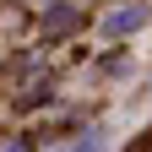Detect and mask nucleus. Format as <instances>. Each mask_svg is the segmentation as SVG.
<instances>
[{
    "instance_id": "3",
    "label": "nucleus",
    "mask_w": 152,
    "mask_h": 152,
    "mask_svg": "<svg viewBox=\"0 0 152 152\" xmlns=\"http://www.w3.org/2000/svg\"><path fill=\"white\" fill-rule=\"evenodd\" d=\"M71 27H76V11H65V6H60V11H49V22H44L49 38H60V33H71Z\"/></svg>"
},
{
    "instance_id": "4",
    "label": "nucleus",
    "mask_w": 152,
    "mask_h": 152,
    "mask_svg": "<svg viewBox=\"0 0 152 152\" xmlns=\"http://www.w3.org/2000/svg\"><path fill=\"white\" fill-rule=\"evenodd\" d=\"M0 152H33V141H27V136H6V141H0Z\"/></svg>"
},
{
    "instance_id": "1",
    "label": "nucleus",
    "mask_w": 152,
    "mask_h": 152,
    "mask_svg": "<svg viewBox=\"0 0 152 152\" xmlns=\"http://www.w3.org/2000/svg\"><path fill=\"white\" fill-rule=\"evenodd\" d=\"M147 6H141V0H130V6H120V11H114L109 16V22H103V38H125V33H141L147 27Z\"/></svg>"
},
{
    "instance_id": "2",
    "label": "nucleus",
    "mask_w": 152,
    "mask_h": 152,
    "mask_svg": "<svg viewBox=\"0 0 152 152\" xmlns=\"http://www.w3.org/2000/svg\"><path fill=\"white\" fill-rule=\"evenodd\" d=\"M71 152H109V125H92V130H87V136L76 141Z\"/></svg>"
}]
</instances>
